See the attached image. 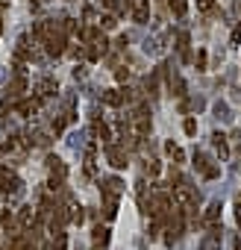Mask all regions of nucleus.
<instances>
[{
    "mask_svg": "<svg viewBox=\"0 0 241 250\" xmlns=\"http://www.w3.org/2000/svg\"><path fill=\"white\" fill-rule=\"evenodd\" d=\"M174 197H177L180 206H197V191H194L191 180H185V177L174 186Z\"/></svg>",
    "mask_w": 241,
    "mask_h": 250,
    "instance_id": "nucleus-1",
    "label": "nucleus"
},
{
    "mask_svg": "<svg viewBox=\"0 0 241 250\" xmlns=\"http://www.w3.org/2000/svg\"><path fill=\"white\" fill-rule=\"evenodd\" d=\"M194 168H197L206 180H215V177L221 174V168H218V165H212V159H209L203 150H197V153H194Z\"/></svg>",
    "mask_w": 241,
    "mask_h": 250,
    "instance_id": "nucleus-2",
    "label": "nucleus"
},
{
    "mask_svg": "<svg viewBox=\"0 0 241 250\" xmlns=\"http://www.w3.org/2000/svg\"><path fill=\"white\" fill-rule=\"evenodd\" d=\"M203 227L209 232H221V200H212L206 215H203Z\"/></svg>",
    "mask_w": 241,
    "mask_h": 250,
    "instance_id": "nucleus-3",
    "label": "nucleus"
},
{
    "mask_svg": "<svg viewBox=\"0 0 241 250\" xmlns=\"http://www.w3.org/2000/svg\"><path fill=\"white\" fill-rule=\"evenodd\" d=\"M130 12H133V21L144 24V21H147V15H150L147 0H130Z\"/></svg>",
    "mask_w": 241,
    "mask_h": 250,
    "instance_id": "nucleus-4",
    "label": "nucleus"
},
{
    "mask_svg": "<svg viewBox=\"0 0 241 250\" xmlns=\"http://www.w3.org/2000/svg\"><path fill=\"white\" fill-rule=\"evenodd\" d=\"M212 145H215V150L221 153V159L229 156V145H226V136H223V133H215V136H212Z\"/></svg>",
    "mask_w": 241,
    "mask_h": 250,
    "instance_id": "nucleus-5",
    "label": "nucleus"
},
{
    "mask_svg": "<svg viewBox=\"0 0 241 250\" xmlns=\"http://www.w3.org/2000/svg\"><path fill=\"white\" fill-rule=\"evenodd\" d=\"M106 156H109V162H112L115 168H124V165H127V156L120 153L118 147H106Z\"/></svg>",
    "mask_w": 241,
    "mask_h": 250,
    "instance_id": "nucleus-6",
    "label": "nucleus"
},
{
    "mask_svg": "<svg viewBox=\"0 0 241 250\" xmlns=\"http://www.w3.org/2000/svg\"><path fill=\"white\" fill-rule=\"evenodd\" d=\"M215 118H218V121H232V112H229V106H226L223 100L215 103Z\"/></svg>",
    "mask_w": 241,
    "mask_h": 250,
    "instance_id": "nucleus-7",
    "label": "nucleus"
},
{
    "mask_svg": "<svg viewBox=\"0 0 241 250\" xmlns=\"http://www.w3.org/2000/svg\"><path fill=\"white\" fill-rule=\"evenodd\" d=\"M103 100H106L109 106H120V100H124V94H120V91H106V94H103Z\"/></svg>",
    "mask_w": 241,
    "mask_h": 250,
    "instance_id": "nucleus-8",
    "label": "nucleus"
},
{
    "mask_svg": "<svg viewBox=\"0 0 241 250\" xmlns=\"http://www.w3.org/2000/svg\"><path fill=\"white\" fill-rule=\"evenodd\" d=\"M109 241V229L106 227H97L94 229V244H106Z\"/></svg>",
    "mask_w": 241,
    "mask_h": 250,
    "instance_id": "nucleus-9",
    "label": "nucleus"
},
{
    "mask_svg": "<svg viewBox=\"0 0 241 250\" xmlns=\"http://www.w3.org/2000/svg\"><path fill=\"white\" fill-rule=\"evenodd\" d=\"M53 88H56L53 80H41V83H39V94H53Z\"/></svg>",
    "mask_w": 241,
    "mask_h": 250,
    "instance_id": "nucleus-10",
    "label": "nucleus"
},
{
    "mask_svg": "<svg viewBox=\"0 0 241 250\" xmlns=\"http://www.w3.org/2000/svg\"><path fill=\"white\" fill-rule=\"evenodd\" d=\"M168 6H171L174 15H182L185 12V0H168Z\"/></svg>",
    "mask_w": 241,
    "mask_h": 250,
    "instance_id": "nucleus-11",
    "label": "nucleus"
},
{
    "mask_svg": "<svg viewBox=\"0 0 241 250\" xmlns=\"http://www.w3.org/2000/svg\"><path fill=\"white\" fill-rule=\"evenodd\" d=\"M182 130H185L188 136H194V133H197V121H194V118H188V121L182 124Z\"/></svg>",
    "mask_w": 241,
    "mask_h": 250,
    "instance_id": "nucleus-12",
    "label": "nucleus"
},
{
    "mask_svg": "<svg viewBox=\"0 0 241 250\" xmlns=\"http://www.w3.org/2000/svg\"><path fill=\"white\" fill-rule=\"evenodd\" d=\"M212 6H215V0H197V9L200 12H209Z\"/></svg>",
    "mask_w": 241,
    "mask_h": 250,
    "instance_id": "nucleus-13",
    "label": "nucleus"
},
{
    "mask_svg": "<svg viewBox=\"0 0 241 250\" xmlns=\"http://www.w3.org/2000/svg\"><path fill=\"white\" fill-rule=\"evenodd\" d=\"M82 139H85L82 133H74V136H71V147H80V145H82Z\"/></svg>",
    "mask_w": 241,
    "mask_h": 250,
    "instance_id": "nucleus-14",
    "label": "nucleus"
},
{
    "mask_svg": "<svg viewBox=\"0 0 241 250\" xmlns=\"http://www.w3.org/2000/svg\"><path fill=\"white\" fill-rule=\"evenodd\" d=\"M238 42H241V24L232 30V44H238Z\"/></svg>",
    "mask_w": 241,
    "mask_h": 250,
    "instance_id": "nucleus-15",
    "label": "nucleus"
},
{
    "mask_svg": "<svg viewBox=\"0 0 241 250\" xmlns=\"http://www.w3.org/2000/svg\"><path fill=\"white\" fill-rule=\"evenodd\" d=\"M103 27H106V30H112V27H115V18H112V15H106V18H103Z\"/></svg>",
    "mask_w": 241,
    "mask_h": 250,
    "instance_id": "nucleus-16",
    "label": "nucleus"
},
{
    "mask_svg": "<svg viewBox=\"0 0 241 250\" xmlns=\"http://www.w3.org/2000/svg\"><path fill=\"white\" fill-rule=\"evenodd\" d=\"M203 65H206V53L200 50V53H197V68H203Z\"/></svg>",
    "mask_w": 241,
    "mask_h": 250,
    "instance_id": "nucleus-17",
    "label": "nucleus"
},
{
    "mask_svg": "<svg viewBox=\"0 0 241 250\" xmlns=\"http://www.w3.org/2000/svg\"><path fill=\"white\" fill-rule=\"evenodd\" d=\"M235 221H238V227H241V200H238V206H235Z\"/></svg>",
    "mask_w": 241,
    "mask_h": 250,
    "instance_id": "nucleus-18",
    "label": "nucleus"
},
{
    "mask_svg": "<svg viewBox=\"0 0 241 250\" xmlns=\"http://www.w3.org/2000/svg\"><path fill=\"white\" fill-rule=\"evenodd\" d=\"M103 3H106L109 9H118V3H115V0H103Z\"/></svg>",
    "mask_w": 241,
    "mask_h": 250,
    "instance_id": "nucleus-19",
    "label": "nucleus"
},
{
    "mask_svg": "<svg viewBox=\"0 0 241 250\" xmlns=\"http://www.w3.org/2000/svg\"><path fill=\"white\" fill-rule=\"evenodd\" d=\"M3 77H6V71H3V68H0V80H3Z\"/></svg>",
    "mask_w": 241,
    "mask_h": 250,
    "instance_id": "nucleus-20",
    "label": "nucleus"
}]
</instances>
